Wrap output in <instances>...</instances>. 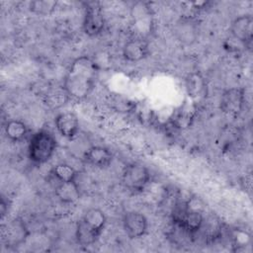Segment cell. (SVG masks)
<instances>
[{"instance_id": "2", "label": "cell", "mask_w": 253, "mask_h": 253, "mask_svg": "<svg viewBox=\"0 0 253 253\" xmlns=\"http://www.w3.org/2000/svg\"><path fill=\"white\" fill-rule=\"evenodd\" d=\"M55 148V138L49 132L40 130L34 133L30 139L29 156L36 163H44L51 158Z\"/></svg>"}, {"instance_id": "8", "label": "cell", "mask_w": 253, "mask_h": 253, "mask_svg": "<svg viewBox=\"0 0 253 253\" xmlns=\"http://www.w3.org/2000/svg\"><path fill=\"white\" fill-rule=\"evenodd\" d=\"M55 126L61 135L67 138H72L79 130V121L75 114L64 112L56 117Z\"/></svg>"}, {"instance_id": "20", "label": "cell", "mask_w": 253, "mask_h": 253, "mask_svg": "<svg viewBox=\"0 0 253 253\" xmlns=\"http://www.w3.org/2000/svg\"><path fill=\"white\" fill-rule=\"evenodd\" d=\"M51 173L59 182L75 181L77 176L76 170L71 165L65 164V163H60L55 165L52 168Z\"/></svg>"}, {"instance_id": "6", "label": "cell", "mask_w": 253, "mask_h": 253, "mask_svg": "<svg viewBox=\"0 0 253 253\" xmlns=\"http://www.w3.org/2000/svg\"><path fill=\"white\" fill-rule=\"evenodd\" d=\"M27 234V228L20 219H14L2 225L1 236L8 245H18L25 240Z\"/></svg>"}, {"instance_id": "11", "label": "cell", "mask_w": 253, "mask_h": 253, "mask_svg": "<svg viewBox=\"0 0 253 253\" xmlns=\"http://www.w3.org/2000/svg\"><path fill=\"white\" fill-rule=\"evenodd\" d=\"M84 159L88 164H91L93 166L106 167L111 163L113 159V154L106 147L92 146L86 151Z\"/></svg>"}, {"instance_id": "5", "label": "cell", "mask_w": 253, "mask_h": 253, "mask_svg": "<svg viewBox=\"0 0 253 253\" xmlns=\"http://www.w3.org/2000/svg\"><path fill=\"white\" fill-rule=\"evenodd\" d=\"M244 93L240 88H230L226 90L220 98V109L229 115L238 114L243 107Z\"/></svg>"}, {"instance_id": "17", "label": "cell", "mask_w": 253, "mask_h": 253, "mask_svg": "<svg viewBox=\"0 0 253 253\" xmlns=\"http://www.w3.org/2000/svg\"><path fill=\"white\" fill-rule=\"evenodd\" d=\"M69 98L70 97L64 87H56L47 91L44 96V102L47 107L51 109H57L63 106L69 100Z\"/></svg>"}, {"instance_id": "22", "label": "cell", "mask_w": 253, "mask_h": 253, "mask_svg": "<svg viewBox=\"0 0 253 253\" xmlns=\"http://www.w3.org/2000/svg\"><path fill=\"white\" fill-rule=\"evenodd\" d=\"M6 211H7V204L4 200V198L2 197L1 198V203H0V212H1V216L3 217L6 213Z\"/></svg>"}, {"instance_id": "1", "label": "cell", "mask_w": 253, "mask_h": 253, "mask_svg": "<svg viewBox=\"0 0 253 253\" xmlns=\"http://www.w3.org/2000/svg\"><path fill=\"white\" fill-rule=\"evenodd\" d=\"M98 72L96 62L89 56H80L70 65L63 87L69 97L75 100L86 98L92 91Z\"/></svg>"}, {"instance_id": "16", "label": "cell", "mask_w": 253, "mask_h": 253, "mask_svg": "<svg viewBox=\"0 0 253 253\" xmlns=\"http://www.w3.org/2000/svg\"><path fill=\"white\" fill-rule=\"evenodd\" d=\"M186 88L191 97L199 98L206 91V82L200 73H190L186 78Z\"/></svg>"}, {"instance_id": "19", "label": "cell", "mask_w": 253, "mask_h": 253, "mask_svg": "<svg viewBox=\"0 0 253 253\" xmlns=\"http://www.w3.org/2000/svg\"><path fill=\"white\" fill-rule=\"evenodd\" d=\"M82 219L86 223H88L90 226L97 229L98 231H102V229L104 228V225L106 223L105 213L99 209H90V210H88L84 213Z\"/></svg>"}, {"instance_id": "4", "label": "cell", "mask_w": 253, "mask_h": 253, "mask_svg": "<svg viewBox=\"0 0 253 253\" xmlns=\"http://www.w3.org/2000/svg\"><path fill=\"white\" fill-rule=\"evenodd\" d=\"M126 233L130 238H138L142 236L147 229V220L145 216L137 211L126 212L123 219Z\"/></svg>"}, {"instance_id": "9", "label": "cell", "mask_w": 253, "mask_h": 253, "mask_svg": "<svg viewBox=\"0 0 253 253\" xmlns=\"http://www.w3.org/2000/svg\"><path fill=\"white\" fill-rule=\"evenodd\" d=\"M105 26L104 17L97 7H88L83 21V30L88 36L100 34Z\"/></svg>"}, {"instance_id": "13", "label": "cell", "mask_w": 253, "mask_h": 253, "mask_svg": "<svg viewBox=\"0 0 253 253\" xmlns=\"http://www.w3.org/2000/svg\"><path fill=\"white\" fill-rule=\"evenodd\" d=\"M56 197L63 203H74L80 198V191L75 181L60 182L55 189Z\"/></svg>"}, {"instance_id": "10", "label": "cell", "mask_w": 253, "mask_h": 253, "mask_svg": "<svg viewBox=\"0 0 253 253\" xmlns=\"http://www.w3.org/2000/svg\"><path fill=\"white\" fill-rule=\"evenodd\" d=\"M148 54V46L142 39H132L126 42L123 48L124 57L130 62L140 61Z\"/></svg>"}, {"instance_id": "14", "label": "cell", "mask_w": 253, "mask_h": 253, "mask_svg": "<svg viewBox=\"0 0 253 253\" xmlns=\"http://www.w3.org/2000/svg\"><path fill=\"white\" fill-rule=\"evenodd\" d=\"M176 35L180 42L190 44L196 41L198 31L192 21L182 20L176 27Z\"/></svg>"}, {"instance_id": "12", "label": "cell", "mask_w": 253, "mask_h": 253, "mask_svg": "<svg viewBox=\"0 0 253 253\" xmlns=\"http://www.w3.org/2000/svg\"><path fill=\"white\" fill-rule=\"evenodd\" d=\"M101 231L90 226L86 223L82 218L77 222L76 230H75V237L77 242L82 246H88L98 239Z\"/></svg>"}, {"instance_id": "21", "label": "cell", "mask_w": 253, "mask_h": 253, "mask_svg": "<svg viewBox=\"0 0 253 253\" xmlns=\"http://www.w3.org/2000/svg\"><path fill=\"white\" fill-rule=\"evenodd\" d=\"M56 7V1L38 0L31 3V11L38 15H49Z\"/></svg>"}, {"instance_id": "15", "label": "cell", "mask_w": 253, "mask_h": 253, "mask_svg": "<svg viewBox=\"0 0 253 253\" xmlns=\"http://www.w3.org/2000/svg\"><path fill=\"white\" fill-rule=\"evenodd\" d=\"M203 223H204V217L201 211L189 209L182 222L177 225L182 226L193 235L202 228Z\"/></svg>"}, {"instance_id": "3", "label": "cell", "mask_w": 253, "mask_h": 253, "mask_svg": "<svg viewBox=\"0 0 253 253\" xmlns=\"http://www.w3.org/2000/svg\"><path fill=\"white\" fill-rule=\"evenodd\" d=\"M150 174L148 169L138 163L128 164L123 172L124 186L132 192L142 191L148 184Z\"/></svg>"}, {"instance_id": "18", "label": "cell", "mask_w": 253, "mask_h": 253, "mask_svg": "<svg viewBox=\"0 0 253 253\" xmlns=\"http://www.w3.org/2000/svg\"><path fill=\"white\" fill-rule=\"evenodd\" d=\"M5 133L9 139L13 141H20L27 135L28 127L21 121L11 120L5 126Z\"/></svg>"}, {"instance_id": "7", "label": "cell", "mask_w": 253, "mask_h": 253, "mask_svg": "<svg viewBox=\"0 0 253 253\" xmlns=\"http://www.w3.org/2000/svg\"><path fill=\"white\" fill-rule=\"evenodd\" d=\"M253 19L250 15H243L236 18L230 27L231 35L243 43H249L253 36Z\"/></svg>"}]
</instances>
